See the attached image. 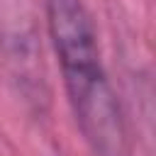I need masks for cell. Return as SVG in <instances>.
Here are the masks:
<instances>
[{
  "instance_id": "2",
  "label": "cell",
  "mask_w": 156,
  "mask_h": 156,
  "mask_svg": "<svg viewBox=\"0 0 156 156\" xmlns=\"http://www.w3.org/2000/svg\"><path fill=\"white\" fill-rule=\"evenodd\" d=\"M32 0H0V54L22 80H41V49L37 41Z\"/></svg>"
},
{
  "instance_id": "1",
  "label": "cell",
  "mask_w": 156,
  "mask_h": 156,
  "mask_svg": "<svg viewBox=\"0 0 156 156\" xmlns=\"http://www.w3.org/2000/svg\"><path fill=\"white\" fill-rule=\"evenodd\" d=\"M63 88L76 124L93 156H132L129 127L100 61L93 17L83 0H44Z\"/></svg>"
}]
</instances>
